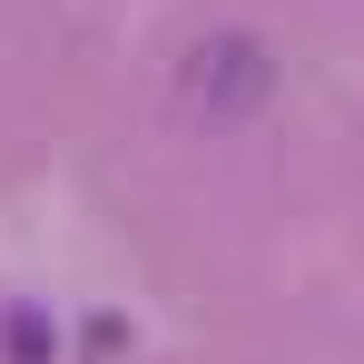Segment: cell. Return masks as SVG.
<instances>
[{
	"label": "cell",
	"mask_w": 364,
	"mask_h": 364,
	"mask_svg": "<svg viewBox=\"0 0 364 364\" xmlns=\"http://www.w3.org/2000/svg\"><path fill=\"white\" fill-rule=\"evenodd\" d=\"M178 99L197 119H256L266 109V50L237 40V30H217V40H197L178 69Z\"/></svg>",
	"instance_id": "6da1fadb"
},
{
	"label": "cell",
	"mask_w": 364,
	"mask_h": 364,
	"mask_svg": "<svg viewBox=\"0 0 364 364\" xmlns=\"http://www.w3.org/2000/svg\"><path fill=\"white\" fill-rule=\"evenodd\" d=\"M0 345H10V355H20V364H40V355H50V335H40V325H30V315H20V325H10V335H0Z\"/></svg>",
	"instance_id": "7a4b0ae2"
}]
</instances>
